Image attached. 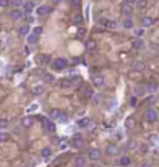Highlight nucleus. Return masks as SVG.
Wrapping results in <instances>:
<instances>
[{
	"mask_svg": "<svg viewBox=\"0 0 159 167\" xmlns=\"http://www.w3.org/2000/svg\"><path fill=\"white\" fill-rule=\"evenodd\" d=\"M150 142H151V144H156V142H158V136H156V134H151V136H150Z\"/></svg>",
	"mask_w": 159,
	"mask_h": 167,
	"instance_id": "a18cd8bd",
	"label": "nucleus"
},
{
	"mask_svg": "<svg viewBox=\"0 0 159 167\" xmlns=\"http://www.w3.org/2000/svg\"><path fill=\"white\" fill-rule=\"evenodd\" d=\"M59 86H62V88H70L72 83H70V80H69V77L67 78H62L61 81H59Z\"/></svg>",
	"mask_w": 159,
	"mask_h": 167,
	"instance_id": "7c9ffc66",
	"label": "nucleus"
},
{
	"mask_svg": "<svg viewBox=\"0 0 159 167\" xmlns=\"http://www.w3.org/2000/svg\"><path fill=\"white\" fill-rule=\"evenodd\" d=\"M105 22H106V19H98V24H100V25L105 27Z\"/></svg>",
	"mask_w": 159,
	"mask_h": 167,
	"instance_id": "09e8293b",
	"label": "nucleus"
},
{
	"mask_svg": "<svg viewBox=\"0 0 159 167\" xmlns=\"http://www.w3.org/2000/svg\"><path fill=\"white\" fill-rule=\"evenodd\" d=\"M81 22H83L81 14H77V16H75V19H74V24H81Z\"/></svg>",
	"mask_w": 159,
	"mask_h": 167,
	"instance_id": "58836bf2",
	"label": "nucleus"
},
{
	"mask_svg": "<svg viewBox=\"0 0 159 167\" xmlns=\"http://www.w3.org/2000/svg\"><path fill=\"white\" fill-rule=\"evenodd\" d=\"M41 123H42V128H44L47 133H53V131H55V123H53L52 120H48L47 117H42Z\"/></svg>",
	"mask_w": 159,
	"mask_h": 167,
	"instance_id": "7ed1b4c3",
	"label": "nucleus"
},
{
	"mask_svg": "<svg viewBox=\"0 0 159 167\" xmlns=\"http://www.w3.org/2000/svg\"><path fill=\"white\" fill-rule=\"evenodd\" d=\"M9 5V0H0V6L2 8H5V6H8Z\"/></svg>",
	"mask_w": 159,
	"mask_h": 167,
	"instance_id": "c03bdc74",
	"label": "nucleus"
},
{
	"mask_svg": "<svg viewBox=\"0 0 159 167\" xmlns=\"http://www.w3.org/2000/svg\"><path fill=\"white\" fill-rule=\"evenodd\" d=\"M27 41H28V44H36V42H38V36L36 35H30Z\"/></svg>",
	"mask_w": 159,
	"mask_h": 167,
	"instance_id": "72a5a7b5",
	"label": "nucleus"
},
{
	"mask_svg": "<svg viewBox=\"0 0 159 167\" xmlns=\"http://www.w3.org/2000/svg\"><path fill=\"white\" fill-rule=\"evenodd\" d=\"M123 28H127V30H131V28H134V22L131 21V19H125L123 21Z\"/></svg>",
	"mask_w": 159,
	"mask_h": 167,
	"instance_id": "a878e982",
	"label": "nucleus"
},
{
	"mask_svg": "<svg viewBox=\"0 0 159 167\" xmlns=\"http://www.w3.org/2000/svg\"><path fill=\"white\" fill-rule=\"evenodd\" d=\"M33 9H34V3H33V2H25V3H24V13L30 14Z\"/></svg>",
	"mask_w": 159,
	"mask_h": 167,
	"instance_id": "aec40b11",
	"label": "nucleus"
},
{
	"mask_svg": "<svg viewBox=\"0 0 159 167\" xmlns=\"http://www.w3.org/2000/svg\"><path fill=\"white\" fill-rule=\"evenodd\" d=\"M115 27H117V22H115V21H108V19H106V22H105V28H108V30H114Z\"/></svg>",
	"mask_w": 159,
	"mask_h": 167,
	"instance_id": "393cba45",
	"label": "nucleus"
},
{
	"mask_svg": "<svg viewBox=\"0 0 159 167\" xmlns=\"http://www.w3.org/2000/svg\"><path fill=\"white\" fill-rule=\"evenodd\" d=\"M38 109V105H33V106H30L28 108V112H31V111H36Z\"/></svg>",
	"mask_w": 159,
	"mask_h": 167,
	"instance_id": "49530a36",
	"label": "nucleus"
},
{
	"mask_svg": "<svg viewBox=\"0 0 159 167\" xmlns=\"http://www.w3.org/2000/svg\"><path fill=\"white\" fill-rule=\"evenodd\" d=\"M151 49H153V50H156V52L159 53V44H151Z\"/></svg>",
	"mask_w": 159,
	"mask_h": 167,
	"instance_id": "de8ad7c7",
	"label": "nucleus"
},
{
	"mask_svg": "<svg viewBox=\"0 0 159 167\" xmlns=\"http://www.w3.org/2000/svg\"><path fill=\"white\" fill-rule=\"evenodd\" d=\"M134 33H136V36H137V38H140V36H144L145 30L144 28H139V30H134Z\"/></svg>",
	"mask_w": 159,
	"mask_h": 167,
	"instance_id": "4c0bfd02",
	"label": "nucleus"
},
{
	"mask_svg": "<svg viewBox=\"0 0 159 167\" xmlns=\"http://www.w3.org/2000/svg\"><path fill=\"white\" fill-rule=\"evenodd\" d=\"M130 105H131V106H136V105H137V97H136V95H132L131 98H130Z\"/></svg>",
	"mask_w": 159,
	"mask_h": 167,
	"instance_id": "ea45409f",
	"label": "nucleus"
},
{
	"mask_svg": "<svg viewBox=\"0 0 159 167\" xmlns=\"http://www.w3.org/2000/svg\"><path fill=\"white\" fill-rule=\"evenodd\" d=\"M28 33H30L28 25H22V27H19V35H21V36H27Z\"/></svg>",
	"mask_w": 159,
	"mask_h": 167,
	"instance_id": "cd10ccee",
	"label": "nucleus"
},
{
	"mask_svg": "<svg viewBox=\"0 0 159 167\" xmlns=\"http://www.w3.org/2000/svg\"><path fill=\"white\" fill-rule=\"evenodd\" d=\"M67 59L66 58H56V59H53V63H52V66H53V69L55 71H64L66 67H67Z\"/></svg>",
	"mask_w": 159,
	"mask_h": 167,
	"instance_id": "f257e3e1",
	"label": "nucleus"
},
{
	"mask_svg": "<svg viewBox=\"0 0 159 167\" xmlns=\"http://www.w3.org/2000/svg\"><path fill=\"white\" fill-rule=\"evenodd\" d=\"M78 125L81 126V128H87V126L92 125V122H91V119H89V117H84V119L78 120Z\"/></svg>",
	"mask_w": 159,
	"mask_h": 167,
	"instance_id": "a211bd4d",
	"label": "nucleus"
},
{
	"mask_svg": "<svg viewBox=\"0 0 159 167\" xmlns=\"http://www.w3.org/2000/svg\"><path fill=\"white\" fill-rule=\"evenodd\" d=\"M41 33H42V27H34V28H33V35L39 36Z\"/></svg>",
	"mask_w": 159,
	"mask_h": 167,
	"instance_id": "e433bc0d",
	"label": "nucleus"
},
{
	"mask_svg": "<svg viewBox=\"0 0 159 167\" xmlns=\"http://www.w3.org/2000/svg\"><path fill=\"white\" fill-rule=\"evenodd\" d=\"M8 126V120L6 119H0V128H6Z\"/></svg>",
	"mask_w": 159,
	"mask_h": 167,
	"instance_id": "79ce46f5",
	"label": "nucleus"
},
{
	"mask_svg": "<svg viewBox=\"0 0 159 167\" xmlns=\"http://www.w3.org/2000/svg\"><path fill=\"white\" fill-rule=\"evenodd\" d=\"M8 141H9L8 133H0V142H8Z\"/></svg>",
	"mask_w": 159,
	"mask_h": 167,
	"instance_id": "f704fd0d",
	"label": "nucleus"
},
{
	"mask_svg": "<svg viewBox=\"0 0 159 167\" xmlns=\"http://www.w3.org/2000/svg\"><path fill=\"white\" fill-rule=\"evenodd\" d=\"M9 16H11L13 21H19V19L24 17V9H21V8H14V9L11 11V14H9Z\"/></svg>",
	"mask_w": 159,
	"mask_h": 167,
	"instance_id": "6e6552de",
	"label": "nucleus"
},
{
	"mask_svg": "<svg viewBox=\"0 0 159 167\" xmlns=\"http://www.w3.org/2000/svg\"><path fill=\"white\" fill-rule=\"evenodd\" d=\"M42 77H44V78H42L44 83H55V77H53L52 73H44Z\"/></svg>",
	"mask_w": 159,
	"mask_h": 167,
	"instance_id": "c85d7f7f",
	"label": "nucleus"
},
{
	"mask_svg": "<svg viewBox=\"0 0 159 167\" xmlns=\"http://www.w3.org/2000/svg\"><path fill=\"white\" fill-rule=\"evenodd\" d=\"M9 5H13L14 8H19V6L24 5V0H9Z\"/></svg>",
	"mask_w": 159,
	"mask_h": 167,
	"instance_id": "473e14b6",
	"label": "nucleus"
},
{
	"mask_svg": "<svg viewBox=\"0 0 159 167\" xmlns=\"http://www.w3.org/2000/svg\"><path fill=\"white\" fill-rule=\"evenodd\" d=\"M100 156H101V153H100V150L98 148H89V159H92V161H98L100 159Z\"/></svg>",
	"mask_w": 159,
	"mask_h": 167,
	"instance_id": "0eeeda50",
	"label": "nucleus"
},
{
	"mask_svg": "<svg viewBox=\"0 0 159 167\" xmlns=\"http://www.w3.org/2000/svg\"><path fill=\"white\" fill-rule=\"evenodd\" d=\"M41 155H42V158H44V159H50V158H52V148H50V147H45V148H42Z\"/></svg>",
	"mask_w": 159,
	"mask_h": 167,
	"instance_id": "412c9836",
	"label": "nucleus"
},
{
	"mask_svg": "<svg viewBox=\"0 0 159 167\" xmlns=\"http://www.w3.org/2000/svg\"><path fill=\"white\" fill-rule=\"evenodd\" d=\"M134 5L139 11H145V9L148 8V0H136Z\"/></svg>",
	"mask_w": 159,
	"mask_h": 167,
	"instance_id": "9b49d317",
	"label": "nucleus"
},
{
	"mask_svg": "<svg viewBox=\"0 0 159 167\" xmlns=\"http://www.w3.org/2000/svg\"><path fill=\"white\" fill-rule=\"evenodd\" d=\"M44 94V86H34V88H33V95H42Z\"/></svg>",
	"mask_w": 159,
	"mask_h": 167,
	"instance_id": "b1692460",
	"label": "nucleus"
},
{
	"mask_svg": "<svg viewBox=\"0 0 159 167\" xmlns=\"http://www.w3.org/2000/svg\"><path fill=\"white\" fill-rule=\"evenodd\" d=\"M125 126H127V128H134V126H136V120L134 119H132V117H128L127 120H125Z\"/></svg>",
	"mask_w": 159,
	"mask_h": 167,
	"instance_id": "bb28decb",
	"label": "nucleus"
},
{
	"mask_svg": "<svg viewBox=\"0 0 159 167\" xmlns=\"http://www.w3.org/2000/svg\"><path fill=\"white\" fill-rule=\"evenodd\" d=\"M145 120L150 122V123L156 122V120H158V111H156V109H153V108L147 109V111H145Z\"/></svg>",
	"mask_w": 159,
	"mask_h": 167,
	"instance_id": "f03ea898",
	"label": "nucleus"
},
{
	"mask_svg": "<svg viewBox=\"0 0 159 167\" xmlns=\"http://www.w3.org/2000/svg\"><path fill=\"white\" fill-rule=\"evenodd\" d=\"M145 67H147L145 61H136V63H134V71H136V72H144Z\"/></svg>",
	"mask_w": 159,
	"mask_h": 167,
	"instance_id": "4468645a",
	"label": "nucleus"
},
{
	"mask_svg": "<svg viewBox=\"0 0 159 167\" xmlns=\"http://www.w3.org/2000/svg\"><path fill=\"white\" fill-rule=\"evenodd\" d=\"M125 2H128L130 5H134V3H136V0H125Z\"/></svg>",
	"mask_w": 159,
	"mask_h": 167,
	"instance_id": "3c124183",
	"label": "nucleus"
},
{
	"mask_svg": "<svg viewBox=\"0 0 159 167\" xmlns=\"http://www.w3.org/2000/svg\"><path fill=\"white\" fill-rule=\"evenodd\" d=\"M92 100H94L95 103H100L101 97H100V95H97V94H92Z\"/></svg>",
	"mask_w": 159,
	"mask_h": 167,
	"instance_id": "37998d69",
	"label": "nucleus"
},
{
	"mask_svg": "<svg viewBox=\"0 0 159 167\" xmlns=\"http://www.w3.org/2000/svg\"><path fill=\"white\" fill-rule=\"evenodd\" d=\"M58 120H59V122H66V120H67V116H66V112H62V111H61V114H59Z\"/></svg>",
	"mask_w": 159,
	"mask_h": 167,
	"instance_id": "a19ab883",
	"label": "nucleus"
},
{
	"mask_svg": "<svg viewBox=\"0 0 159 167\" xmlns=\"http://www.w3.org/2000/svg\"><path fill=\"white\" fill-rule=\"evenodd\" d=\"M120 9H122V14H123V16H131L132 14V5H130L128 2L122 3Z\"/></svg>",
	"mask_w": 159,
	"mask_h": 167,
	"instance_id": "423d86ee",
	"label": "nucleus"
},
{
	"mask_svg": "<svg viewBox=\"0 0 159 167\" xmlns=\"http://www.w3.org/2000/svg\"><path fill=\"white\" fill-rule=\"evenodd\" d=\"M132 49H136V50H139V49H142L144 47V41H142V39H134V41H132Z\"/></svg>",
	"mask_w": 159,
	"mask_h": 167,
	"instance_id": "4be33fe9",
	"label": "nucleus"
},
{
	"mask_svg": "<svg viewBox=\"0 0 159 167\" xmlns=\"http://www.w3.org/2000/svg\"><path fill=\"white\" fill-rule=\"evenodd\" d=\"M83 145H84L83 136H81V134H75L74 139H72V147H74V148H81Z\"/></svg>",
	"mask_w": 159,
	"mask_h": 167,
	"instance_id": "20e7f679",
	"label": "nucleus"
},
{
	"mask_svg": "<svg viewBox=\"0 0 159 167\" xmlns=\"http://www.w3.org/2000/svg\"><path fill=\"white\" fill-rule=\"evenodd\" d=\"M95 49H97V42H95L94 39H87V41H86V50H87V52H94Z\"/></svg>",
	"mask_w": 159,
	"mask_h": 167,
	"instance_id": "ddd939ff",
	"label": "nucleus"
},
{
	"mask_svg": "<svg viewBox=\"0 0 159 167\" xmlns=\"http://www.w3.org/2000/svg\"><path fill=\"white\" fill-rule=\"evenodd\" d=\"M119 164H120L122 167H128V166H131V158H130V156H122L120 161H119Z\"/></svg>",
	"mask_w": 159,
	"mask_h": 167,
	"instance_id": "6ab92c4d",
	"label": "nucleus"
},
{
	"mask_svg": "<svg viewBox=\"0 0 159 167\" xmlns=\"http://www.w3.org/2000/svg\"><path fill=\"white\" fill-rule=\"evenodd\" d=\"M86 166V158L84 156H75L74 158V167H84Z\"/></svg>",
	"mask_w": 159,
	"mask_h": 167,
	"instance_id": "9d476101",
	"label": "nucleus"
},
{
	"mask_svg": "<svg viewBox=\"0 0 159 167\" xmlns=\"http://www.w3.org/2000/svg\"><path fill=\"white\" fill-rule=\"evenodd\" d=\"M147 91H150V92H156L158 91V84L154 81H151V83H148V86H147Z\"/></svg>",
	"mask_w": 159,
	"mask_h": 167,
	"instance_id": "2f4dec72",
	"label": "nucleus"
},
{
	"mask_svg": "<svg viewBox=\"0 0 159 167\" xmlns=\"http://www.w3.org/2000/svg\"><path fill=\"white\" fill-rule=\"evenodd\" d=\"M24 167H28V166H24Z\"/></svg>",
	"mask_w": 159,
	"mask_h": 167,
	"instance_id": "5fc2aeb1",
	"label": "nucleus"
},
{
	"mask_svg": "<svg viewBox=\"0 0 159 167\" xmlns=\"http://www.w3.org/2000/svg\"><path fill=\"white\" fill-rule=\"evenodd\" d=\"M83 95H84V97H91L92 95V89L89 88V86H86V88L83 89Z\"/></svg>",
	"mask_w": 159,
	"mask_h": 167,
	"instance_id": "c9c22d12",
	"label": "nucleus"
},
{
	"mask_svg": "<svg viewBox=\"0 0 159 167\" xmlns=\"http://www.w3.org/2000/svg\"><path fill=\"white\" fill-rule=\"evenodd\" d=\"M142 167H150V164H142Z\"/></svg>",
	"mask_w": 159,
	"mask_h": 167,
	"instance_id": "603ef678",
	"label": "nucleus"
},
{
	"mask_svg": "<svg viewBox=\"0 0 159 167\" xmlns=\"http://www.w3.org/2000/svg\"><path fill=\"white\" fill-rule=\"evenodd\" d=\"M145 92H147V88H145V86H136L134 88V95L136 97L145 95Z\"/></svg>",
	"mask_w": 159,
	"mask_h": 167,
	"instance_id": "dca6fc26",
	"label": "nucleus"
},
{
	"mask_svg": "<svg viewBox=\"0 0 159 167\" xmlns=\"http://www.w3.org/2000/svg\"><path fill=\"white\" fill-rule=\"evenodd\" d=\"M140 24H142V28H148V27L154 25V19L150 17V16H144L142 21H140Z\"/></svg>",
	"mask_w": 159,
	"mask_h": 167,
	"instance_id": "1a4fd4ad",
	"label": "nucleus"
},
{
	"mask_svg": "<svg viewBox=\"0 0 159 167\" xmlns=\"http://www.w3.org/2000/svg\"><path fill=\"white\" fill-rule=\"evenodd\" d=\"M48 11H50V8L48 6H38V9H36V14L38 16H45V14H48Z\"/></svg>",
	"mask_w": 159,
	"mask_h": 167,
	"instance_id": "f3484780",
	"label": "nucleus"
},
{
	"mask_svg": "<svg viewBox=\"0 0 159 167\" xmlns=\"http://www.w3.org/2000/svg\"><path fill=\"white\" fill-rule=\"evenodd\" d=\"M119 153H120V148H119L117 145H114V144H109V145L106 147V155L115 156V155H119Z\"/></svg>",
	"mask_w": 159,
	"mask_h": 167,
	"instance_id": "39448f33",
	"label": "nucleus"
},
{
	"mask_svg": "<svg viewBox=\"0 0 159 167\" xmlns=\"http://www.w3.org/2000/svg\"><path fill=\"white\" fill-rule=\"evenodd\" d=\"M50 56L48 55H39L38 56V63H41V64H47V63H50Z\"/></svg>",
	"mask_w": 159,
	"mask_h": 167,
	"instance_id": "5701e85b",
	"label": "nucleus"
},
{
	"mask_svg": "<svg viewBox=\"0 0 159 167\" xmlns=\"http://www.w3.org/2000/svg\"><path fill=\"white\" fill-rule=\"evenodd\" d=\"M92 83H94V86H97V88H101V86L105 84V77L103 75H95L94 80H92Z\"/></svg>",
	"mask_w": 159,
	"mask_h": 167,
	"instance_id": "f8f14e48",
	"label": "nucleus"
},
{
	"mask_svg": "<svg viewBox=\"0 0 159 167\" xmlns=\"http://www.w3.org/2000/svg\"><path fill=\"white\" fill-rule=\"evenodd\" d=\"M55 2H61V0H55Z\"/></svg>",
	"mask_w": 159,
	"mask_h": 167,
	"instance_id": "864d4df0",
	"label": "nucleus"
},
{
	"mask_svg": "<svg viewBox=\"0 0 159 167\" xmlns=\"http://www.w3.org/2000/svg\"><path fill=\"white\" fill-rule=\"evenodd\" d=\"M33 122H34V120H33L31 116H25L24 120H22V126H24V128H30V126L33 125Z\"/></svg>",
	"mask_w": 159,
	"mask_h": 167,
	"instance_id": "2eb2a0df",
	"label": "nucleus"
},
{
	"mask_svg": "<svg viewBox=\"0 0 159 167\" xmlns=\"http://www.w3.org/2000/svg\"><path fill=\"white\" fill-rule=\"evenodd\" d=\"M59 114H61V111H59V109H52L50 111V119L52 120H58V117H59Z\"/></svg>",
	"mask_w": 159,
	"mask_h": 167,
	"instance_id": "c756f323",
	"label": "nucleus"
},
{
	"mask_svg": "<svg viewBox=\"0 0 159 167\" xmlns=\"http://www.w3.org/2000/svg\"><path fill=\"white\" fill-rule=\"evenodd\" d=\"M80 2H81V0H74V5L75 6H80Z\"/></svg>",
	"mask_w": 159,
	"mask_h": 167,
	"instance_id": "8fccbe9b",
	"label": "nucleus"
}]
</instances>
